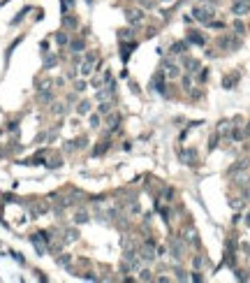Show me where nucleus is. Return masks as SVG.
Here are the masks:
<instances>
[{
    "mask_svg": "<svg viewBox=\"0 0 250 283\" xmlns=\"http://www.w3.org/2000/svg\"><path fill=\"white\" fill-rule=\"evenodd\" d=\"M195 19L197 21H204V23H211V14H213V9L211 7H195Z\"/></svg>",
    "mask_w": 250,
    "mask_h": 283,
    "instance_id": "1",
    "label": "nucleus"
},
{
    "mask_svg": "<svg viewBox=\"0 0 250 283\" xmlns=\"http://www.w3.org/2000/svg\"><path fill=\"white\" fill-rule=\"evenodd\" d=\"M130 21H139V19H141V14H139V12H137V9H134V12H130Z\"/></svg>",
    "mask_w": 250,
    "mask_h": 283,
    "instance_id": "4",
    "label": "nucleus"
},
{
    "mask_svg": "<svg viewBox=\"0 0 250 283\" xmlns=\"http://www.w3.org/2000/svg\"><path fill=\"white\" fill-rule=\"evenodd\" d=\"M141 255H144V260H153V244H144V248H141Z\"/></svg>",
    "mask_w": 250,
    "mask_h": 283,
    "instance_id": "3",
    "label": "nucleus"
},
{
    "mask_svg": "<svg viewBox=\"0 0 250 283\" xmlns=\"http://www.w3.org/2000/svg\"><path fill=\"white\" fill-rule=\"evenodd\" d=\"M183 49H185V44H176L174 46V53H183Z\"/></svg>",
    "mask_w": 250,
    "mask_h": 283,
    "instance_id": "5",
    "label": "nucleus"
},
{
    "mask_svg": "<svg viewBox=\"0 0 250 283\" xmlns=\"http://www.w3.org/2000/svg\"><path fill=\"white\" fill-rule=\"evenodd\" d=\"M248 9H250V2H246V0H236V2L232 5V12H234V14H239V16L248 14Z\"/></svg>",
    "mask_w": 250,
    "mask_h": 283,
    "instance_id": "2",
    "label": "nucleus"
}]
</instances>
